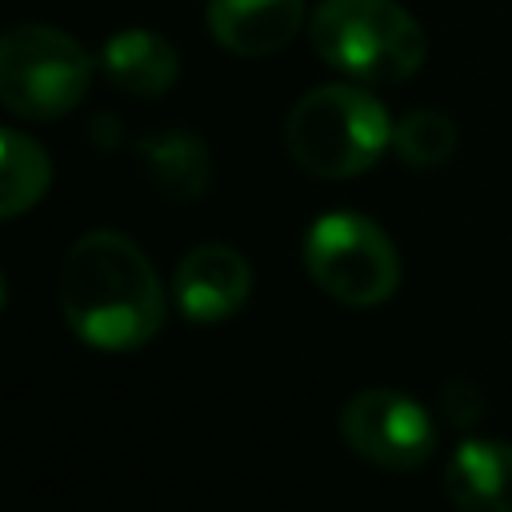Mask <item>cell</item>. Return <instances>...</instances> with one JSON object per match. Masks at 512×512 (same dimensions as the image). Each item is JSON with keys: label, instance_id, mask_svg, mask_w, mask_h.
<instances>
[{"label": "cell", "instance_id": "obj_3", "mask_svg": "<svg viewBox=\"0 0 512 512\" xmlns=\"http://www.w3.org/2000/svg\"><path fill=\"white\" fill-rule=\"evenodd\" d=\"M316 56L360 84H404L424 64V28L396 0H324L308 20Z\"/></svg>", "mask_w": 512, "mask_h": 512}, {"label": "cell", "instance_id": "obj_10", "mask_svg": "<svg viewBox=\"0 0 512 512\" xmlns=\"http://www.w3.org/2000/svg\"><path fill=\"white\" fill-rule=\"evenodd\" d=\"M136 160L148 176V184L168 200H200L212 180L208 148L196 132L184 128H160L136 136Z\"/></svg>", "mask_w": 512, "mask_h": 512}, {"label": "cell", "instance_id": "obj_9", "mask_svg": "<svg viewBox=\"0 0 512 512\" xmlns=\"http://www.w3.org/2000/svg\"><path fill=\"white\" fill-rule=\"evenodd\" d=\"M444 492L464 512H512V444L464 440L444 468Z\"/></svg>", "mask_w": 512, "mask_h": 512}, {"label": "cell", "instance_id": "obj_14", "mask_svg": "<svg viewBox=\"0 0 512 512\" xmlns=\"http://www.w3.org/2000/svg\"><path fill=\"white\" fill-rule=\"evenodd\" d=\"M440 412L448 416V424L472 428V424L484 416V396H480L468 380H452V384L440 392Z\"/></svg>", "mask_w": 512, "mask_h": 512}, {"label": "cell", "instance_id": "obj_7", "mask_svg": "<svg viewBox=\"0 0 512 512\" xmlns=\"http://www.w3.org/2000/svg\"><path fill=\"white\" fill-rule=\"evenodd\" d=\"M172 296L184 320L192 324H224L236 316L252 296V264L232 244H200L184 252Z\"/></svg>", "mask_w": 512, "mask_h": 512}, {"label": "cell", "instance_id": "obj_6", "mask_svg": "<svg viewBox=\"0 0 512 512\" xmlns=\"http://www.w3.org/2000/svg\"><path fill=\"white\" fill-rule=\"evenodd\" d=\"M340 436L360 460L384 472H412L436 448L428 408L396 388H360L340 408Z\"/></svg>", "mask_w": 512, "mask_h": 512}, {"label": "cell", "instance_id": "obj_5", "mask_svg": "<svg viewBox=\"0 0 512 512\" xmlns=\"http://www.w3.org/2000/svg\"><path fill=\"white\" fill-rule=\"evenodd\" d=\"M312 284L352 308L384 304L400 288V256L388 232L360 212H324L304 236Z\"/></svg>", "mask_w": 512, "mask_h": 512}, {"label": "cell", "instance_id": "obj_4", "mask_svg": "<svg viewBox=\"0 0 512 512\" xmlns=\"http://www.w3.org/2000/svg\"><path fill=\"white\" fill-rule=\"evenodd\" d=\"M92 84L88 48L48 24H16L0 44V100L24 120L72 112Z\"/></svg>", "mask_w": 512, "mask_h": 512}, {"label": "cell", "instance_id": "obj_13", "mask_svg": "<svg viewBox=\"0 0 512 512\" xmlns=\"http://www.w3.org/2000/svg\"><path fill=\"white\" fill-rule=\"evenodd\" d=\"M452 148H456V128L448 116L432 108H416L392 128V152L408 168H436L452 156Z\"/></svg>", "mask_w": 512, "mask_h": 512}, {"label": "cell", "instance_id": "obj_8", "mask_svg": "<svg viewBox=\"0 0 512 512\" xmlns=\"http://www.w3.org/2000/svg\"><path fill=\"white\" fill-rule=\"evenodd\" d=\"M300 24L304 0H208V32L236 56H276Z\"/></svg>", "mask_w": 512, "mask_h": 512}, {"label": "cell", "instance_id": "obj_11", "mask_svg": "<svg viewBox=\"0 0 512 512\" xmlns=\"http://www.w3.org/2000/svg\"><path fill=\"white\" fill-rule=\"evenodd\" d=\"M100 68L128 96H160L180 76L176 48L152 28H120L100 48Z\"/></svg>", "mask_w": 512, "mask_h": 512}, {"label": "cell", "instance_id": "obj_1", "mask_svg": "<svg viewBox=\"0 0 512 512\" xmlns=\"http://www.w3.org/2000/svg\"><path fill=\"white\" fill-rule=\"evenodd\" d=\"M60 316L96 352H136L164 324L160 276L136 240L92 228L60 264Z\"/></svg>", "mask_w": 512, "mask_h": 512}, {"label": "cell", "instance_id": "obj_12", "mask_svg": "<svg viewBox=\"0 0 512 512\" xmlns=\"http://www.w3.org/2000/svg\"><path fill=\"white\" fill-rule=\"evenodd\" d=\"M48 184H52L48 152L20 128H4L0 132V216L12 220L32 204H40Z\"/></svg>", "mask_w": 512, "mask_h": 512}, {"label": "cell", "instance_id": "obj_2", "mask_svg": "<svg viewBox=\"0 0 512 512\" xmlns=\"http://www.w3.org/2000/svg\"><path fill=\"white\" fill-rule=\"evenodd\" d=\"M388 108L360 84H320L308 88L288 120L284 144L288 156L320 180H348L368 172L380 152L392 144Z\"/></svg>", "mask_w": 512, "mask_h": 512}]
</instances>
